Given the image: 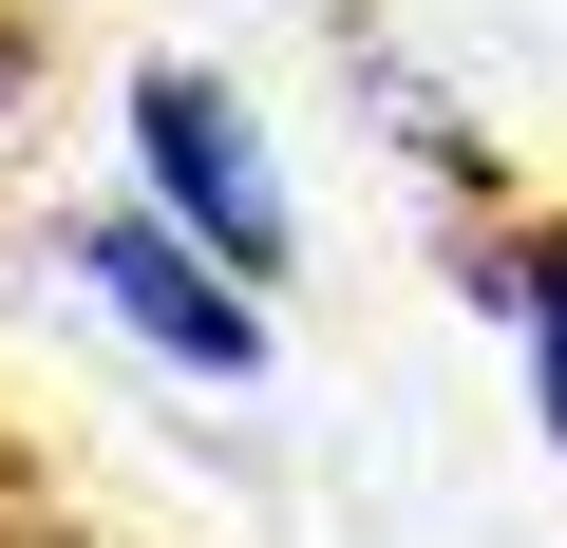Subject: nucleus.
<instances>
[{
	"instance_id": "f257e3e1",
	"label": "nucleus",
	"mask_w": 567,
	"mask_h": 548,
	"mask_svg": "<svg viewBox=\"0 0 567 548\" xmlns=\"http://www.w3.org/2000/svg\"><path fill=\"white\" fill-rule=\"evenodd\" d=\"M133 208L171 227V246H208L227 285L265 303L284 285V170H265V114L227 95V76H133Z\"/></svg>"
},
{
	"instance_id": "f03ea898",
	"label": "nucleus",
	"mask_w": 567,
	"mask_h": 548,
	"mask_svg": "<svg viewBox=\"0 0 567 548\" xmlns=\"http://www.w3.org/2000/svg\"><path fill=\"white\" fill-rule=\"evenodd\" d=\"M76 285H95V303H114L171 379H265V303L227 285L208 246H171L152 208H95V227H76Z\"/></svg>"
},
{
	"instance_id": "7ed1b4c3",
	"label": "nucleus",
	"mask_w": 567,
	"mask_h": 548,
	"mask_svg": "<svg viewBox=\"0 0 567 548\" xmlns=\"http://www.w3.org/2000/svg\"><path fill=\"white\" fill-rule=\"evenodd\" d=\"M473 285L511 303V341H529V416H548V454H567V227H529L511 265H473Z\"/></svg>"
}]
</instances>
